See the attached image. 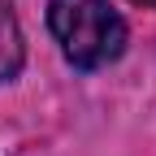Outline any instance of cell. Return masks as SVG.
Instances as JSON below:
<instances>
[{
    "label": "cell",
    "instance_id": "6da1fadb",
    "mask_svg": "<svg viewBox=\"0 0 156 156\" xmlns=\"http://www.w3.org/2000/svg\"><path fill=\"white\" fill-rule=\"evenodd\" d=\"M48 26L61 44L65 61L78 69H100L126 48V22L113 0H52Z\"/></svg>",
    "mask_w": 156,
    "mask_h": 156
},
{
    "label": "cell",
    "instance_id": "7a4b0ae2",
    "mask_svg": "<svg viewBox=\"0 0 156 156\" xmlns=\"http://www.w3.org/2000/svg\"><path fill=\"white\" fill-rule=\"evenodd\" d=\"M22 69V26H17L13 0H0V83Z\"/></svg>",
    "mask_w": 156,
    "mask_h": 156
},
{
    "label": "cell",
    "instance_id": "3957f363",
    "mask_svg": "<svg viewBox=\"0 0 156 156\" xmlns=\"http://www.w3.org/2000/svg\"><path fill=\"white\" fill-rule=\"evenodd\" d=\"M139 5H156V0H139Z\"/></svg>",
    "mask_w": 156,
    "mask_h": 156
}]
</instances>
